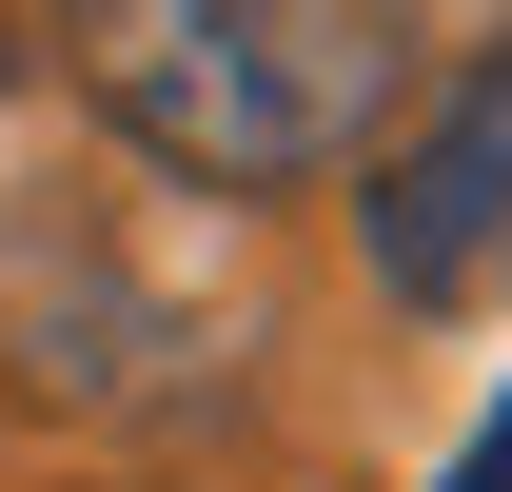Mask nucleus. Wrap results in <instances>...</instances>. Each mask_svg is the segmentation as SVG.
<instances>
[{
	"label": "nucleus",
	"instance_id": "4",
	"mask_svg": "<svg viewBox=\"0 0 512 492\" xmlns=\"http://www.w3.org/2000/svg\"><path fill=\"white\" fill-rule=\"evenodd\" d=\"M453 492H512V414H493V433H473V453H453Z\"/></svg>",
	"mask_w": 512,
	"mask_h": 492
},
{
	"label": "nucleus",
	"instance_id": "3",
	"mask_svg": "<svg viewBox=\"0 0 512 492\" xmlns=\"http://www.w3.org/2000/svg\"><path fill=\"white\" fill-rule=\"evenodd\" d=\"M355 237H375V276H394L414 315L512 296V40L453 79L414 138H375V197H355Z\"/></svg>",
	"mask_w": 512,
	"mask_h": 492
},
{
	"label": "nucleus",
	"instance_id": "5",
	"mask_svg": "<svg viewBox=\"0 0 512 492\" xmlns=\"http://www.w3.org/2000/svg\"><path fill=\"white\" fill-rule=\"evenodd\" d=\"M0 79H20V40H0Z\"/></svg>",
	"mask_w": 512,
	"mask_h": 492
},
{
	"label": "nucleus",
	"instance_id": "1",
	"mask_svg": "<svg viewBox=\"0 0 512 492\" xmlns=\"http://www.w3.org/2000/svg\"><path fill=\"white\" fill-rule=\"evenodd\" d=\"M60 60L178 197H296L394 138L414 0H60Z\"/></svg>",
	"mask_w": 512,
	"mask_h": 492
},
{
	"label": "nucleus",
	"instance_id": "2",
	"mask_svg": "<svg viewBox=\"0 0 512 492\" xmlns=\"http://www.w3.org/2000/svg\"><path fill=\"white\" fill-rule=\"evenodd\" d=\"M0 394L60 433H197L237 394L217 315L158 296L99 217H0Z\"/></svg>",
	"mask_w": 512,
	"mask_h": 492
}]
</instances>
